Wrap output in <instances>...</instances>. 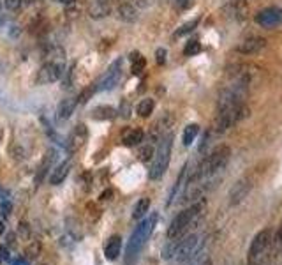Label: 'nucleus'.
Segmentation results:
<instances>
[{"label": "nucleus", "mask_w": 282, "mask_h": 265, "mask_svg": "<svg viewBox=\"0 0 282 265\" xmlns=\"http://www.w3.org/2000/svg\"><path fill=\"white\" fill-rule=\"evenodd\" d=\"M229 157H231V148H229L228 145H219L217 148H214L210 154L201 159V163L196 166V170L190 173L187 182H199V180L212 179L215 173L222 172V170L226 168Z\"/></svg>", "instance_id": "obj_1"}, {"label": "nucleus", "mask_w": 282, "mask_h": 265, "mask_svg": "<svg viewBox=\"0 0 282 265\" xmlns=\"http://www.w3.org/2000/svg\"><path fill=\"white\" fill-rule=\"evenodd\" d=\"M206 210V201L201 198V200L190 203L187 208H183L182 212L173 218L171 225L168 226V240H178L180 237H183V233L190 228L192 225H196L197 221L201 219V216L204 214Z\"/></svg>", "instance_id": "obj_2"}, {"label": "nucleus", "mask_w": 282, "mask_h": 265, "mask_svg": "<svg viewBox=\"0 0 282 265\" xmlns=\"http://www.w3.org/2000/svg\"><path fill=\"white\" fill-rule=\"evenodd\" d=\"M155 223H157V214H152L150 218L143 219V221L136 226V230H134L132 235H130L129 244H127V251H125V261L127 263L132 261L134 258L139 254V251L143 249V246L147 244L148 237H150L152 232H154Z\"/></svg>", "instance_id": "obj_3"}, {"label": "nucleus", "mask_w": 282, "mask_h": 265, "mask_svg": "<svg viewBox=\"0 0 282 265\" xmlns=\"http://www.w3.org/2000/svg\"><path fill=\"white\" fill-rule=\"evenodd\" d=\"M171 148H173V134H166L159 141V147L155 148L154 163H152L150 170H148V177L152 180H159L166 173L171 161Z\"/></svg>", "instance_id": "obj_4"}, {"label": "nucleus", "mask_w": 282, "mask_h": 265, "mask_svg": "<svg viewBox=\"0 0 282 265\" xmlns=\"http://www.w3.org/2000/svg\"><path fill=\"white\" fill-rule=\"evenodd\" d=\"M201 249V240L197 235H189L187 239L180 240L175 244V251H173V260L176 263H189Z\"/></svg>", "instance_id": "obj_5"}, {"label": "nucleus", "mask_w": 282, "mask_h": 265, "mask_svg": "<svg viewBox=\"0 0 282 265\" xmlns=\"http://www.w3.org/2000/svg\"><path fill=\"white\" fill-rule=\"evenodd\" d=\"M270 247V230H261L256 233L249 246V253H247V261L249 265H261L263 263L264 254L268 253Z\"/></svg>", "instance_id": "obj_6"}, {"label": "nucleus", "mask_w": 282, "mask_h": 265, "mask_svg": "<svg viewBox=\"0 0 282 265\" xmlns=\"http://www.w3.org/2000/svg\"><path fill=\"white\" fill-rule=\"evenodd\" d=\"M254 20H256V23L259 27H264V28L278 27V25H282V7H277V6L264 7V9H261L254 16Z\"/></svg>", "instance_id": "obj_7"}, {"label": "nucleus", "mask_w": 282, "mask_h": 265, "mask_svg": "<svg viewBox=\"0 0 282 265\" xmlns=\"http://www.w3.org/2000/svg\"><path fill=\"white\" fill-rule=\"evenodd\" d=\"M250 189H252V180L249 179V177H243V179H240L238 182L235 184V186L229 189V205L231 207H235V205L242 203L243 200H245L247 196H249Z\"/></svg>", "instance_id": "obj_8"}, {"label": "nucleus", "mask_w": 282, "mask_h": 265, "mask_svg": "<svg viewBox=\"0 0 282 265\" xmlns=\"http://www.w3.org/2000/svg\"><path fill=\"white\" fill-rule=\"evenodd\" d=\"M60 76H62V64L46 62V64H42V67L37 71V83L39 85L55 83L56 80H60Z\"/></svg>", "instance_id": "obj_9"}, {"label": "nucleus", "mask_w": 282, "mask_h": 265, "mask_svg": "<svg viewBox=\"0 0 282 265\" xmlns=\"http://www.w3.org/2000/svg\"><path fill=\"white\" fill-rule=\"evenodd\" d=\"M88 140V129L85 124H78L76 127H74L73 131H70L69 138H67V152L69 154H74V152H78L81 147H83L85 143H87Z\"/></svg>", "instance_id": "obj_10"}, {"label": "nucleus", "mask_w": 282, "mask_h": 265, "mask_svg": "<svg viewBox=\"0 0 282 265\" xmlns=\"http://www.w3.org/2000/svg\"><path fill=\"white\" fill-rule=\"evenodd\" d=\"M120 76H122V60H115L111 64L106 74L102 76V80L99 81L97 85V90H111V88L116 87V83L120 81Z\"/></svg>", "instance_id": "obj_11"}, {"label": "nucleus", "mask_w": 282, "mask_h": 265, "mask_svg": "<svg viewBox=\"0 0 282 265\" xmlns=\"http://www.w3.org/2000/svg\"><path fill=\"white\" fill-rule=\"evenodd\" d=\"M264 46H266V39L257 37V35H250V37L238 42L236 51L242 53V55H256V53L263 51Z\"/></svg>", "instance_id": "obj_12"}, {"label": "nucleus", "mask_w": 282, "mask_h": 265, "mask_svg": "<svg viewBox=\"0 0 282 265\" xmlns=\"http://www.w3.org/2000/svg\"><path fill=\"white\" fill-rule=\"evenodd\" d=\"M70 166H73V161H70V159H65V161L60 163V165L56 166L55 170H53L51 177H49V184H53V186H58V184H62L63 180H65V177L69 175Z\"/></svg>", "instance_id": "obj_13"}, {"label": "nucleus", "mask_w": 282, "mask_h": 265, "mask_svg": "<svg viewBox=\"0 0 282 265\" xmlns=\"http://www.w3.org/2000/svg\"><path fill=\"white\" fill-rule=\"evenodd\" d=\"M120 249H122V239H120L118 235H113L111 239L106 242V247H104V256L108 258V260H116L120 254Z\"/></svg>", "instance_id": "obj_14"}, {"label": "nucleus", "mask_w": 282, "mask_h": 265, "mask_svg": "<svg viewBox=\"0 0 282 265\" xmlns=\"http://www.w3.org/2000/svg\"><path fill=\"white\" fill-rule=\"evenodd\" d=\"M74 108H76V99H62L58 104V108H56V117H58V120H67L70 115L74 113Z\"/></svg>", "instance_id": "obj_15"}, {"label": "nucleus", "mask_w": 282, "mask_h": 265, "mask_svg": "<svg viewBox=\"0 0 282 265\" xmlns=\"http://www.w3.org/2000/svg\"><path fill=\"white\" fill-rule=\"evenodd\" d=\"M116 110L113 108V106H108V104H102V106H97V108L92 110V117H94L95 120H111L116 117Z\"/></svg>", "instance_id": "obj_16"}, {"label": "nucleus", "mask_w": 282, "mask_h": 265, "mask_svg": "<svg viewBox=\"0 0 282 265\" xmlns=\"http://www.w3.org/2000/svg\"><path fill=\"white\" fill-rule=\"evenodd\" d=\"M145 133L141 129H129L125 134H123L122 141L125 147H134V145H139L143 141Z\"/></svg>", "instance_id": "obj_17"}, {"label": "nucleus", "mask_w": 282, "mask_h": 265, "mask_svg": "<svg viewBox=\"0 0 282 265\" xmlns=\"http://www.w3.org/2000/svg\"><path fill=\"white\" fill-rule=\"evenodd\" d=\"M118 18L122 21H127V23H132V21L137 20V13L136 9H134L130 4H122V6H118Z\"/></svg>", "instance_id": "obj_18"}, {"label": "nucleus", "mask_w": 282, "mask_h": 265, "mask_svg": "<svg viewBox=\"0 0 282 265\" xmlns=\"http://www.w3.org/2000/svg\"><path fill=\"white\" fill-rule=\"evenodd\" d=\"M187 166H189V165H183L182 172H180L178 179H176L175 186H173V189H171V194H169V200H168V205H171V203H173V200H175V198H176V193H178V191H180V189H182V187H183V184L187 182V180H185V177H187Z\"/></svg>", "instance_id": "obj_19"}, {"label": "nucleus", "mask_w": 282, "mask_h": 265, "mask_svg": "<svg viewBox=\"0 0 282 265\" xmlns=\"http://www.w3.org/2000/svg\"><path fill=\"white\" fill-rule=\"evenodd\" d=\"M88 13H90L92 18H104L109 14V7H108V4H102L95 0V2L88 7Z\"/></svg>", "instance_id": "obj_20"}, {"label": "nucleus", "mask_w": 282, "mask_h": 265, "mask_svg": "<svg viewBox=\"0 0 282 265\" xmlns=\"http://www.w3.org/2000/svg\"><path fill=\"white\" fill-rule=\"evenodd\" d=\"M197 133H199V126H197V124H189V126L183 129V136H182L183 145H185V147H189V145L192 143L194 140H196Z\"/></svg>", "instance_id": "obj_21"}, {"label": "nucleus", "mask_w": 282, "mask_h": 265, "mask_svg": "<svg viewBox=\"0 0 282 265\" xmlns=\"http://www.w3.org/2000/svg\"><path fill=\"white\" fill-rule=\"evenodd\" d=\"M41 251H42V244L39 240H30L28 246L25 247V258L27 260H35L41 254Z\"/></svg>", "instance_id": "obj_22"}, {"label": "nucleus", "mask_w": 282, "mask_h": 265, "mask_svg": "<svg viewBox=\"0 0 282 265\" xmlns=\"http://www.w3.org/2000/svg\"><path fill=\"white\" fill-rule=\"evenodd\" d=\"M148 208H150V198H141V200H137V203L134 205L132 218L141 219L148 212Z\"/></svg>", "instance_id": "obj_23"}, {"label": "nucleus", "mask_w": 282, "mask_h": 265, "mask_svg": "<svg viewBox=\"0 0 282 265\" xmlns=\"http://www.w3.org/2000/svg\"><path fill=\"white\" fill-rule=\"evenodd\" d=\"M155 108V102L154 99H143V101H139V104H137L136 112L139 117H143V119H147V117L152 115V112H154Z\"/></svg>", "instance_id": "obj_24"}, {"label": "nucleus", "mask_w": 282, "mask_h": 265, "mask_svg": "<svg viewBox=\"0 0 282 265\" xmlns=\"http://www.w3.org/2000/svg\"><path fill=\"white\" fill-rule=\"evenodd\" d=\"M130 62H132V73L134 74H139L141 71L145 69V66H147L145 57H141V53H137V51L130 53Z\"/></svg>", "instance_id": "obj_25"}, {"label": "nucleus", "mask_w": 282, "mask_h": 265, "mask_svg": "<svg viewBox=\"0 0 282 265\" xmlns=\"http://www.w3.org/2000/svg\"><path fill=\"white\" fill-rule=\"evenodd\" d=\"M53 159H55V152H49L48 155L44 157V161H42V165H41V168H39V173H37V179H35V182H37V186L39 184L42 182V179H44V173L48 172V168L51 166V163H53Z\"/></svg>", "instance_id": "obj_26"}, {"label": "nucleus", "mask_w": 282, "mask_h": 265, "mask_svg": "<svg viewBox=\"0 0 282 265\" xmlns=\"http://www.w3.org/2000/svg\"><path fill=\"white\" fill-rule=\"evenodd\" d=\"M199 51H201V42L197 41V39H190L185 44V48H183V55L185 57H194Z\"/></svg>", "instance_id": "obj_27"}, {"label": "nucleus", "mask_w": 282, "mask_h": 265, "mask_svg": "<svg viewBox=\"0 0 282 265\" xmlns=\"http://www.w3.org/2000/svg\"><path fill=\"white\" fill-rule=\"evenodd\" d=\"M197 23H199V18H194L192 21H187L185 25H182V27H180L178 30L175 32V37H182V35L190 34V32H192L194 28L197 27Z\"/></svg>", "instance_id": "obj_28"}, {"label": "nucleus", "mask_w": 282, "mask_h": 265, "mask_svg": "<svg viewBox=\"0 0 282 265\" xmlns=\"http://www.w3.org/2000/svg\"><path fill=\"white\" fill-rule=\"evenodd\" d=\"M154 155H155V148L152 147V145H147V147L141 148V152H139V159H141V161H150Z\"/></svg>", "instance_id": "obj_29"}, {"label": "nucleus", "mask_w": 282, "mask_h": 265, "mask_svg": "<svg viewBox=\"0 0 282 265\" xmlns=\"http://www.w3.org/2000/svg\"><path fill=\"white\" fill-rule=\"evenodd\" d=\"M95 90H97V87H95V85H92L90 88H85V90L81 92L80 95H78V101H80V102H87V99L90 97V95L94 94Z\"/></svg>", "instance_id": "obj_30"}, {"label": "nucleus", "mask_w": 282, "mask_h": 265, "mask_svg": "<svg viewBox=\"0 0 282 265\" xmlns=\"http://www.w3.org/2000/svg\"><path fill=\"white\" fill-rule=\"evenodd\" d=\"M21 2H23V0H4V6L9 11H16V9H20Z\"/></svg>", "instance_id": "obj_31"}, {"label": "nucleus", "mask_w": 282, "mask_h": 265, "mask_svg": "<svg viewBox=\"0 0 282 265\" xmlns=\"http://www.w3.org/2000/svg\"><path fill=\"white\" fill-rule=\"evenodd\" d=\"M155 60H157L159 66L166 64V49L164 48H159L157 51H155Z\"/></svg>", "instance_id": "obj_32"}, {"label": "nucleus", "mask_w": 282, "mask_h": 265, "mask_svg": "<svg viewBox=\"0 0 282 265\" xmlns=\"http://www.w3.org/2000/svg\"><path fill=\"white\" fill-rule=\"evenodd\" d=\"M120 113H122L123 119H127V117H129L130 106H129V102H127V101H122V106H120Z\"/></svg>", "instance_id": "obj_33"}, {"label": "nucleus", "mask_w": 282, "mask_h": 265, "mask_svg": "<svg viewBox=\"0 0 282 265\" xmlns=\"http://www.w3.org/2000/svg\"><path fill=\"white\" fill-rule=\"evenodd\" d=\"M20 235L23 237V239H28V237H30V233H28V225H27V223H21V225H20Z\"/></svg>", "instance_id": "obj_34"}, {"label": "nucleus", "mask_w": 282, "mask_h": 265, "mask_svg": "<svg viewBox=\"0 0 282 265\" xmlns=\"http://www.w3.org/2000/svg\"><path fill=\"white\" fill-rule=\"evenodd\" d=\"M190 4H192V0H176V6H178L180 9H187Z\"/></svg>", "instance_id": "obj_35"}, {"label": "nucleus", "mask_w": 282, "mask_h": 265, "mask_svg": "<svg viewBox=\"0 0 282 265\" xmlns=\"http://www.w3.org/2000/svg\"><path fill=\"white\" fill-rule=\"evenodd\" d=\"M0 258H2V260H9V251H7V247H2V249H0Z\"/></svg>", "instance_id": "obj_36"}, {"label": "nucleus", "mask_w": 282, "mask_h": 265, "mask_svg": "<svg viewBox=\"0 0 282 265\" xmlns=\"http://www.w3.org/2000/svg\"><path fill=\"white\" fill-rule=\"evenodd\" d=\"M111 194H113V191H106V193L101 194V200H108V196H111Z\"/></svg>", "instance_id": "obj_37"}, {"label": "nucleus", "mask_w": 282, "mask_h": 265, "mask_svg": "<svg viewBox=\"0 0 282 265\" xmlns=\"http://www.w3.org/2000/svg\"><path fill=\"white\" fill-rule=\"evenodd\" d=\"M199 265H212V260H210V258H204V260L201 261Z\"/></svg>", "instance_id": "obj_38"}, {"label": "nucleus", "mask_w": 282, "mask_h": 265, "mask_svg": "<svg viewBox=\"0 0 282 265\" xmlns=\"http://www.w3.org/2000/svg\"><path fill=\"white\" fill-rule=\"evenodd\" d=\"M4 232H6V225H4V223L0 221V233H4Z\"/></svg>", "instance_id": "obj_39"}, {"label": "nucleus", "mask_w": 282, "mask_h": 265, "mask_svg": "<svg viewBox=\"0 0 282 265\" xmlns=\"http://www.w3.org/2000/svg\"><path fill=\"white\" fill-rule=\"evenodd\" d=\"M278 242L282 244V225H280V230H278Z\"/></svg>", "instance_id": "obj_40"}, {"label": "nucleus", "mask_w": 282, "mask_h": 265, "mask_svg": "<svg viewBox=\"0 0 282 265\" xmlns=\"http://www.w3.org/2000/svg\"><path fill=\"white\" fill-rule=\"evenodd\" d=\"M56 2H62V4H73L74 0H56Z\"/></svg>", "instance_id": "obj_41"}, {"label": "nucleus", "mask_w": 282, "mask_h": 265, "mask_svg": "<svg viewBox=\"0 0 282 265\" xmlns=\"http://www.w3.org/2000/svg\"><path fill=\"white\" fill-rule=\"evenodd\" d=\"M13 265H27V263H25V261L23 260H18V261H14V263Z\"/></svg>", "instance_id": "obj_42"}, {"label": "nucleus", "mask_w": 282, "mask_h": 265, "mask_svg": "<svg viewBox=\"0 0 282 265\" xmlns=\"http://www.w3.org/2000/svg\"><path fill=\"white\" fill-rule=\"evenodd\" d=\"M97 2H102V4H109V2H113V0H97Z\"/></svg>", "instance_id": "obj_43"}, {"label": "nucleus", "mask_w": 282, "mask_h": 265, "mask_svg": "<svg viewBox=\"0 0 282 265\" xmlns=\"http://www.w3.org/2000/svg\"><path fill=\"white\" fill-rule=\"evenodd\" d=\"M41 265H46V263H41Z\"/></svg>", "instance_id": "obj_44"}, {"label": "nucleus", "mask_w": 282, "mask_h": 265, "mask_svg": "<svg viewBox=\"0 0 282 265\" xmlns=\"http://www.w3.org/2000/svg\"><path fill=\"white\" fill-rule=\"evenodd\" d=\"M0 260H2V258H0Z\"/></svg>", "instance_id": "obj_45"}]
</instances>
